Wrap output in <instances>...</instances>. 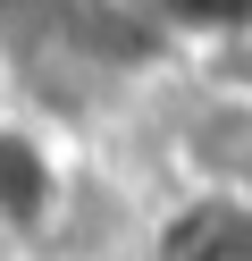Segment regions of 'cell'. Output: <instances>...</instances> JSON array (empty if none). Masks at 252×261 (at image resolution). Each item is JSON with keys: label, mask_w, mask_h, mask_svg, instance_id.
<instances>
[{"label": "cell", "mask_w": 252, "mask_h": 261, "mask_svg": "<svg viewBox=\"0 0 252 261\" xmlns=\"http://www.w3.org/2000/svg\"><path fill=\"white\" fill-rule=\"evenodd\" d=\"M168 169L202 202L252 211V85H193L168 118Z\"/></svg>", "instance_id": "6da1fadb"}, {"label": "cell", "mask_w": 252, "mask_h": 261, "mask_svg": "<svg viewBox=\"0 0 252 261\" xmlns=\"http://www.w3.org/2000/svg\"><path fill=\"white\" fill-rule=\"evenodd\" d=\"M143 17L185 51H244L252 42V0H143Z\"/></svg>", "instance_id": "7a4b0ae2"}]
</instances>
